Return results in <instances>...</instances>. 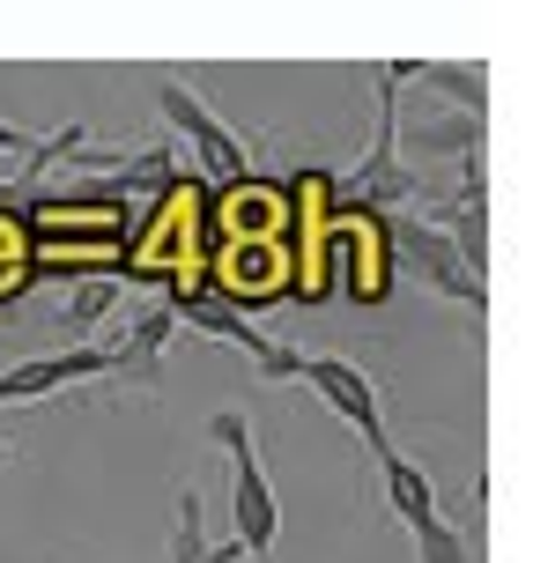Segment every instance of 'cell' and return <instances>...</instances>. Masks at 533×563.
Wrapping results in <instances>:
<instances>
[{"instance_id":"cell-1","label":"cell","mask_w":533,"mask_h":563,"mask_svg":"<svg viewBox=\"0 0 533 563\" xmlns=\"http://www.w3.org/2000/svg\"><path fill=\"white\" fill-rule=\"evenodd\" d=\"M370 223H378V238H386V260H393V267L422 275L437 297H452V305H467V311L489 305V282H475L467 267H459L452 238L430 223V216H408V208H393V216H370ZM393 267H386V275H393Z\"/></svg>"},{"instance_id":"cell-2","label":"cell","mask_w":533,"mask_h":563,"mask_svg":"<svg viewBox=\"0 0 533 563\" xmlns=\"http://www.w3.org/2000/svg\"><path fill=\"white\" fill-rule=\"evenodd\" d=\"M208 438L230 452V475H237V556H267L275 549V527H281V505H275V482H267V467H259V445H253V422L237 416V408H223V416L208 422Z\"/></svg>"},{"instance_id":"cell-3","label":"cell","mask_w":533,"mask_h":563,"mask_svg":"<svg viewBox=\"0 0 533 563\" xmlns=\"http://www.w3.org/2000/svg\"><path fill=\"white\" fill-rule=\"evenodd\" d=\"M415 194V170L400 164V134H393V89H378V148H370L364 164L348 170V186L341 200L348 208H364V216H393L400 200Z\"/></svg>"},{"instance_id":"cell-4","label":"cell","mask_w":533,"mask_h":563,"mask_svg":"<svg viewBox=\"0 0 533 563\" xmlns=\"http://www.w3.org/2000/svg\"><path fill=\"white\" fill-rule=\"evenodd\" d=\"M156 112H164L170 126H178V134L193 141V148H200V164L215 170V178H253V156L237 148V134H230V126H223L215 112H208V104H200V97H193L186 82H156Z\"/></svg>"},{"instance_id":"cell-5","label":"cell","mask_w":533,"mask_h":563,"mask_svg":"<svg viewBox=\"0 0 533 563\" xmlns=\"http://www.w3.org/2000/svg\"><path fill=\"white\" fill-rule=\"evenodd\" d=\"M112 371V349H59V356H30V364L0 371V408H23V400H53L67 386H82V378H104Z\"/></svg>"},{"instance_id":"cell-6","label":"cell","mask_w":533,"mask_h":563,"mask_svg":"<svg viewBox=\"0 0 533 563\" xmlns=\"http://www.w3.org/2000/svg\"><path fill=\"white\" fill-rule=\"evenodd\" d=\"M304 386H319V400H326L334 416L356 422L370 452H393V438H386V416H378V386H370L356 364H341V356H304Z\"/></svg>"},{"instance_id":"cell-7","label":"cell","mask_w":533,"mask_h":563,"mask_svg":"<svg viewBox=\"0 0 533 563\" xmlns=\"http://www.w3.org/2000/svg\"><path fill=\"white\" fill-rule=\"evenodd\" d=\"M378 475H386V497H393V511H400V527H408V534L437 527V489H430V475H422L415 460L378 452Z\"/></svg>"},{"instance_id":"cell-8","label":"cell","mask_w":533,"mask_h":563,"mask_svg":"<svg viewBox=\"0 0 533 563\" xmlns=\"http://www.w3.org/2000/svg\"><path fill=\"white\" fill-rule=\"evenodd\" d=\"M415 82L445 89L467 119H489V67H481V59H437V67H422Z\"/></svg>"},{"instance_id":"cell-9","label":"cell","mask_w":533,"mask_h":563,"mask_svg":"<svg viewBox=\"0 0 533 563\" xmlns=\"http://www.w3.org/2000/svg\"><path fill=\"white\" fill-rule=\"evenodd\" d=\"M170 327H178L170 311H148L134 334H126V349H112V371H134V378H148V371H156V356H164V341H170Z\"/></svg>"},{"instance_id":"cell-10","label":"cell","mask_w":533,"mask_h":563,"mask_svg":"<svg viewBox=\"0 0 533 563\" xmlns=\"http://www.w3.org/2000/svg\"><path fill=\"white\" fill-rule=\"evenodd\" d=\"M415 549H422V563H475V556H467V534L445 527V519H437V527H422Z\"/></svg>"},{"instance_id":"cell-11","label":"cell","mask_w":533,"mask_h":563,"mask_svg":"<svg viewBox=\"0 0 533 563\" xmlns=\"http://www.w3.org/2000/svg\"><path fill=\"white\" fill-rule=\"evenodd\" d=\"M112 311V282H75V297H67V327H97Z\"/></svg>"},{"instance_id":"cell-12","label":"cell","mask_w":533,"mask_h":563,"mask_svg":"<svg viewBox=\"0 0 533 563\" xmlns=\"http://www.w3.org/2000/svg\"><path fill=\"white\" fill-rule=\"evenodd\" d=\"M15 148H30V134H15V126L0 119V156H15Z\"/></svg>"}]
</instances>
